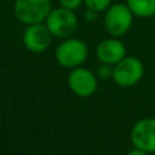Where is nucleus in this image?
<instances>
[{
    "label": "nucleus",
    "mask_w": 155,
    "mask_h": 155,
    "mask_svg": "<svg viewBox=\"0 0 155 155\" xmlns=\"http://www.w3.org/2000/svg\"><path fill=\"white\" fill-rule=\"evenodd\" d=\"M97 75L103 80H108L113 78V65L101 63V65L97 68Z\"/></svg>",
    "instance_id": "12"
},
{
    "label": "nucleus",
    "mask_w": 155,
    "mask_h": 155,
    "mask_svg": "<svg viewBox=\"0 0 155 155\" xmlns=\"http://www.w3.org/2000/svg\"><path fill=\"white\" fill-rule=\"evenodd\" d=\"M133 17L134 16L126 5V2H116L111 4L104 11L103 24L108 34H110L114 38H120L131 29Z\"/></svg>",
    "instance_id": "2"
},
{
    "label": "nucleus",
    "mask_w": 155,
    "mask_h": 155,
    "mask_svg": "<svg viewBox=\"0 0 155 155\" xmlns=\"http://www.w3.org/2000/svg\"><path fill=\"white\" fill-rule=\"evenodd\" d=\"M58 4L61 7L75 11L84 4V0H58Z\"/></svg>",
    "instance_id": "13"
},
{
    "label": "nucleus",
    "mask_w": 155,
    "mask_h": 155,
    "mask_svg": "<svg viewBox=\"0 0 155 155\" xmlns=\"http://www.w3.org/2000/svg\"><path fill=\"white\" fill-rule=\"evenodd\" d=\"M134 17L150 18L155 15V0H126Z\"/></svg>",
    "instance_id": "10"
},
{
    "label": "nucleus",
    "mask_w": 155,
    "mask_h": 155,
    "mask_svg": "<svg viewBox=\"0 0 155 155\" xmlns=\"http://www.w3.org/2000/svg\"><path fill=\"white\" fill-rule=\"evenodd\" d=\"M96 56L101 63L115 65L126 56V46L120 39L111 36L98 44Z\"/></svg>",
    "instance_id": "9"
},
{
    "label": "nucleus",
    "mask_w": 155,
    "mask_h": 155,
    "mask_svg": "<svg viewBox=\"0 0 155 155\" xmlns=\"http://www.w3.org/2000/svg\"><path fill=\"white\" fill-rule=\"evenodd\" d=\"M22 40L28 51L33 53H41L50 47L52 34L50 33L44 22L35 23L27 25L23 31Z\"/></svg>",
    "instance_id": "6"
},
{
    "label": "nucleus",
    "mask_w": 155,
    "mask_h": 155,
    "mask_svg": "<svg viewBox=\"0 0 155 155\" xmlns=\"http://www.w3.org/2000/svg\"><path fill=\"white\" fill-rule=\"evenodd\" d=\"M51 10V0H16L13 5L15 17L27 25L45 22Z\"/></svg>",
    "instance_id": "4"
},
{
    "label": "nucleus",
    "mask_w": 155,
    "mask_h": 155,
    "mask_svg": "<svg viewBox=\"0 0 155 155\" xmlns=\"http://www.w3.org/2000/svg\"><path fill=\"white\" fill-rule=\"evenodd\" d=\"M88 56V47L85 41L78 38L64 39L56 48L54 57L57 63L68 69L80 67Z\"/></svg>",
    "instance_id": "1"
},
{
    "label": "nucleus",
    "mask_w": 155,
    "mask_h": 155,
    "mask_svg": "<svg viewBox=\"0 0 155 155\" xmlns=\"http://www.w3.org/2000/svg\"><path fill=\"white\" fill-rule=\"evenodd\" d=\"M6 1H13V2H15V1H16V0H6Z\"/></svg>",
    "instance_id": "17"
},
{
    "label": "nucleus",
    "mask_w": 155,
    "mask_h": 155,
    "mask_svg": "<svg viewBox=\"0 0 155 155\" xmlns=\"http://www.w3.org/2000/svg\"><path fill=\"white\" fill-rule=\"evenodd\" d=\"M126 155H149V153H147V151H143V150H140V149L134 148V149L130 150Z\"/></svg>",
    "instance_id": "15"
},
{
    "label": "nucleus",
    "mask_w": 155,
    "mask_h": 155,
    "mask_svg": "<svg viewBox=\"0 0 155 155\" xmlns=\"http://www.w3.org/2000/svg\"><path fill=\"white\" fill-rule=\"evenodd\" d=\"M98 13L99 12H97V11H94V10H92V8H88V7H86V10H85V12H84V18H85V21L86 22H94L97 18H98Z\"/></svg>",
    "instance_id": "14"
},
{
    "label": "nucleus",
    "mask_w": 155,
    "mask_h": 155,
    "mask_svg": "<svg viewBox=\"0 0 155 155\" xmlns=\"http://www.w3.org/2000/svg\"><path fill=\"white\" fill-rule=\"evenodd\" d=\"M68 86L76 96L88 97L96 92L98 82L94 74L90 69L78 67L71 69V71L69 73Z\"/></svg>",
    "instance_id": "8"
},
{
    "label": "nucleus",
    "mask_w": 155,
    "mask_h": 155,
    "mask_svg": "<svg viewBox=\"0 0 155 155\" xmlns=\"http://www.w3.org/2000/svg\"><path fill=\"white\" fill-rule=\"evenodd\" d=\"M131 142L137 149L155 153V119L147 117L137 121L131 130Z\"/></svg>",
    "instance_id": "7"
},
{
    "label": "nucleus",
    "mask_w": 155,
    "mask_h": 155,
    "mask_svg": "<svg viewBox=\"0 0 155 155\" xmlns=\"http://www.w3.org/2000/svg\"><path fill=\"white\" fill-rule=\"evenodd\" d=\"M153 22H154V25H155V15L153 16Z\"/></svg>",
    "instance_id": "16"
},
{
    "label": "nucleus",
    "mask_w": 155,
    "mask_h": 155,
    "mask_svg": "<svg viewBox=\"0 0 155 155\" xmlns=\"http://www.w3.org/2000/svg\"><path fill=\"white\" fill-rule=\"evenodd\" d=\"M44 23L53 38L67 39L75 33L79 21L74 11L58 6L50 11Z\"/></svg>",
    "instance_id": "3"
},
{
    "label": "nucleus",
    "mask_w": 155,
    "mask_h": 155,
    "mask_svg": "<svg viewBox=\"0 0 155 155\" xmlns=\"http://www.w3.org/2000/svg\"><path fill=\"white\" fill-rule=\"evenodd\" d=\"M144 74L143 63L137 57L125 56L113 65V80L121 87H131L140 81Z\"/></svg>",
    "instance_id": "5"
},
{
    "label": "nucleus",
    "mask_w": 155,
    "mask_h": 155,
    "mask_svg": "<svg viewBox=\"0 0 155 155\" xmlns=\"http://www.w3.org/2000/svg\"><path fill=\"white\" fill-rule=\"evenodd\" d=\"M111 1L113 0H84V5L97 12H104L111 5Z\"/></svg>",
    "instance_id": "11"
}]
</instances>
